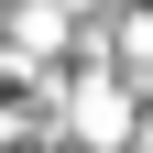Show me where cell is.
Masks as SVG:
<instances>
[{
	"mask_svg": "<svg viewBox=\"0 0 153 153\" xmlns=\"http://www.w3.org/2000/svg\"><path fill=\"white\" fill-rule=\"evenodd\" d=\"M76 131H88V142H120V88H88V99H76Z\"/></svg>",
	"mask_w": 153,
	"mask_h": 153,
	"instance_id": "cell-1",
	"label": "cell"
}]
</instances>
